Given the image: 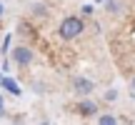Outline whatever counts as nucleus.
Returning <instances> with one entry per match:
<instances>
[{
  "mask_svg": "<svg viewBox=\"0 0 135 125\" xmlns=\"http://www.w3.org/2000/svg\"><path fill=\"white\" fill-rule=\"evenodd\" d=\"M60 38L63 40H73V38H78V35L83 33V20L80 18H65L63 23H60Z\"/></svg>",
  "mask_w": 135,
  "mask_h": 125,
  "instance_id": "f257e3e1",
  "label": "nucleus"
},
{
  "mask_svg": "<svg viewBox=\"0 0 135 125\" xmlns=\"http://www.w3.org/2000/svg\"><path fill=\"white\" fill-rule=\"evenodd\" d=\"M13 60L18 62V65H30V62H33V50L18 45V48L13 50Z\"/></svg>",
  "mask_w": 135,
  "mask_h": 125,
  "instance_id": "f03ea898",
  "label": "nucleus"
},
{
  "mask_svg": "<svg viewBox=\"0 0 135 125\" xmlns=\"http://www.w3.org/2000/svg\"><path fill=\"white\" fill-rule=\"evenodd\" d=\"M73 88H75L78 95H90L95 85H93V80H88V78H75V80H73Z\"/></svg>",
  "mask_w": 135,
  "mask_h": 125,
  "instance_id": "7ed1b4c3",
  "label": "nucleus"
},
{
  "mask_svg": "<svg viewBox=\"0 0 135 125\" xmlns=\"http://www.w3.org/2000/svg\"><path fill=\"white\" fill-rule=\"evenodd\" d=\"M78 113L85 115V118H90V115H95V113H98V108H95V103H93V100H83V103H78Z\"/></svg>",
  "mask_w": 135,
  "mask_h": 125,
  "instance_id": "20e7f679",
  "label": "nucleus"
},
{
  "mask_svg": "<svg viewBox=\"0 0 135 125\" xmlns=\"http://www.w3.org/2000/svg\"><path fill=\"white\" fill-rule=\"evenodd\" d=\"M3 88H5V90H10L13 95H20V85L15 80H10V78H3Z\"/></svg>",
  "mask_w": 135,
  "mask_h": 125,
  "instance_id": "39448f33",
  "label": "nucleus"
},
{
  "mask_svg": "<svg viewBox=\"0 0 135 125\" xmlns=\"http://www.w3.org/2000/svg\"><path fill=\"white\" fill-rule=\"evenodd\" d=\"M100 125H118V120L113 115H100V120H98Z\"/></svg>",
  "mask_w": 135,
  "mask_h": 125,
  "instance_id": "423d86ee",
  "label": "nucleus"
},
{
  "mask_svg": "<svg viewBox=\"0 0 135 125\" xmlns=\"http://www.w3.org/2000/svg\"><path fill=\"white\" fill-rule=\"evenodd\" d=\"M5 115V100H3V93H0V118Z\"/></svg>",
  "mask_w": 135,
  "mask_h": 125,
  "instance_id": "0eeeda50",
  "label": "nucleus"
},
{
  "mask_svg": "<svg viewBox=\"0 0 135 125\" xmlns=\"http://www.w3.org/2000/svg\"><path fill=\"white\" fill-rule=\"evenodd\" d=\"M38 125H53V123H38Z\"/></svg>",
  "mask_w": 135,
  "mask_h": 125,
  "instance_id": "6e6552de",
  "label": "nucleus"
},
{
  "mask_svg": "<svg viewBox=\"0 0 135 125\" xmlns=\"http://www.w3.org/2000/svg\"><path fill=\"white\" fill-rule=\"evenodd\" d=\"M3 10H5V8H3V5H0V15H3Z\"/></svg>",
  "mask_w": 135,
  "mask_h": 125,
  "instance_id": "1a4fd4ad",
  "label": "nucleus"
},
{
  "mask_svg": "<svg viewBox=\"0 0 135 125\" xmlns=\"http://www.w3.org/2000/svg\"><path fill=\"white\" fill-rule=\"evenodd\" d=\"M133 88H135V78H133Z\"/></svg>",
  "mask_w": 135,
  "mask_h": 125,
  "instance_id": "9d476101",
  "label": "nucleus"
}]
</instances>
